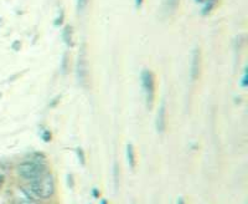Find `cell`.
<instances>
[{"label": "cell", "instance_id": "obj_1", "mask_svg": "<svg viewBox=\"0 0 248 204\" xmlns=\"http://www.w3.org/2000/svg\"><path fill=\"white\" fill-rule=\"evenodd\" d=\"M28 187L37 199H50L56 192L54 174L50 170H46L39 178L29 182Z\"/></svg>", "mask_w": 248, "mask_h": 204}, {"label": "cell", "instance_id": "obj_2", "mask_svg": "<svg viewBox=\"0 0 248 204\" xmlns=\"http://www.w3.org/2000/svg\"><path fill=\"white\" fill-rule=\"evenodd\" d=\"M46 170H48L47 165H44V163H37V162L31 161V159L26 158L25 161H23L17 166L16 172L20 177L25 181L31 182L34 179L39 178L43 173H45Z\"/></svg>", "mask_w": 248, "mask_h": 204}, {"label": "cell", "instance_id": "obj_3", "mask_svg": "<svg viewBox=\"0 0 248 204\" xmlns=\"http://www.w3.org/2000/svg\"><path fill=\"white\" fill-rule=\"evenodd\" d=\"M141 86H143L145 101L149 108L153 107L155 100V76L150 70H143L141 72Z\"/></svg>", "mask_w": 248, "mask_h": 204}, {"label": "cell", "instance_id": "obj_4", "mask_svg": "<svg viewBox=\"0 0 248 204\" xmlns=\"http://www.w3.org/2000/svg\"><path fill=\"white\" fill-rule=\"evenodd\" d=\"M76 75L78 83L82 86H86L88 79V65H87V52H86V45H82L79 50L78 57H77Z\"/></svg>", "mask_w": 248, "mask_h": 204}, {"label": "cell", "instance_id": "obj_5", "mask_svg": "<svg viewBox=\"0 0 248 204\" xmlns=\"http://www.w3.org/2000/svg\"><path fill=\"white\" fill-rule=\"evenodd\" d=\"M13 201L15 204H36V201L29 196L23 186L13 190Z\"/></svg>", "mask_w": 248, "mask_h": 204}, {"label": "cell", "instance_id": "obj_6", "mask_svg": "<svg viewBox=\"0 0 248 204\" xmlns=\"http://www.w3.org/2000/svg\"><path fill=\"white\" fill-rule=\"evenodd\" d=\"M155 127L159 134H163L167 128V106L165 103H161L160 107L156 114V119H155Z\"/></svg>", "mask_w": 248, "mask_h": 204}, {"label": "cell", "instance_id": "obj_7", "mask_svg": "<svg viewBox=\"0 0 248 204\" xmlns=\"http://www.w3.org/2000/svg\"><path fill=\"white\" fill-rule=\"evenodd\" d=\"M191 72V80L192 81H196L200 76V71H201V54H200V50L196 49L194 51V54H192V63H191V68H190Z\"/></svg>", "mask_w": 248, "mask_h": 204}, {"label": "cell", "instance_id": "obj_8", "mask_svg": "<svg viewBox=\"0 0 248 204\" xmlns=\"http://www.w3.org/2000/svg\"><path fill=\"white\" fill-rule=\"evenodd\" d=\"M127 162L129 167L132 170H136V166H137V157H136V151H134V146L132 143H128L127 145Z\"/></svg>", "mask_w": 248, "mask_h": 204}, {"label": "cell", "instance_id": "obj_9", "mask_svg": "<svg viewBox=\"0 0 248 204\" xmlns=\"http://www.w3.org/2000/svg\"><path fill=\"white\" fill-rule=\"evenodd\" d=\"M28 159H31V161L37 162V163H44V165H47V157L41 152H34V153H30L28 154L26 157Z\"/></svg>", "mask_w": 248, "mask_h": 204}, {"label": "cell", "instance_id": "obj_10", "mask_svg": "<svg viewBox=\"0 0 248 204\" xmlns=\"http://www.w3.org/2000/svg\"><path fill=\"white\" fill-rule=\"evenodd\" d=\"M217 3H218V0H203L202 4V15H207L216 8Z\"/></svg>", "mask_w": 248, "mask_h": 204}, {"label": "cell", "instance_id": "obj_11", "mask_svg": "<svg viewBox=\"0 0 248 204\" xmlns=\"http://www.w3.org/2000/svg\"><path fill=\"white\" fill-rule=\"evenodd\" d=\"M179 1L180 0H167L165 1V12L174 13L176 10V8L179 6Z\"/></svg>", "mask_w": 248, "mask_h": 204}, {"label": "cell", "instance_id": "obj_12", "mask_svg": "<svg viewBox=\"0 0 248 204\" xmlns=\"http://www.w3.org/2000/svg\"><path fill=\"white\" fill-rule=\"evenodd\" d=\"M63 40L67 45L72 44V28L71 26H66L65 30H63Z\"/></svg>", "mask_w": 248, "mask_h": 204}, {"label": "cell", "instance_id": "obj_13", "mask_svg": "<svg viewBox=\"0 0 248 204\" xmlns=\"http://www.w3.org/2000/svg\"><path fill=\"white\" fill-rule=\"evenodd\" d=\"M76 154H77V158H78L79 163H81L82 166H85L86 165V154L81 147L76 148Z\"/></svg>", "mask_w": 248, "mask_h": 204}, {"label": "cell", "instance_id": "obj_14", "mask_svg": "<svg viewBox=\"0 0 248 204\" xmlns=\"http://www.w3.org/2000/svg\"><path fill=\"white\" fill-rule=\"evenodd\" d=\"M41 138H43V141L46 142V143L51 142V139H52V134H51V131L47 130V128H45V130L41 132Z\"/></svg>", "mask_w": 248, "mask_h": 204}, {"label": "cell", "instance_id": "obj_15", "mask_svg": "<svg viewBox=\"0 0 248 204\" xmlns=\"http://www.w3.org/2000/svg\"><path fill=\"white\" fill-rule=\"evenodd\" d=\"M88 1H90V0H77V10H78L79 13L83 12V10L87 8Z\"/></svg>", "mask_w": 248, "mask_h": 204}, {"label": "cell", "instance_id": "obj_16", "mask_svg": "<svg viewBox=\"0 0 248 204\" xmlns=\"http://www.w3.org/2000/svg\"><path fill=\"white\" fill-rule=\"evenodd\" d=\"M118 173H119L118 165H117V163H114V166H113V176H114V185H116V188H117V186H118V182H119Z\"/></svg>", "mask_w": 248, "mask_h": 204}, {"label": "cell", "instance_id": "obj_17", "mask_svg": "<svg viewBox=\"0 0 248 204\" xmlns=\"http://www.w3.org/2000/svg\"><path fill=\"white\" fill-rule=\"evenodd\" d=\"M248 85V81H247V68H245V71H243V76H242V81H241V86H242L243 88L247 87Z\"/></svg>", "mask_w": 248, "mask_h": 204}, {"label": "cell", "instance_id": "obj_18", "mask_svg": "<svg viewBox=\"0 0 248 204\" xmlns=\"http://www.w3.org/2000/svg\"><path fill=\"white\" fill-rule=\"evenodd\" d=\"M67 185L71 189H74L75 187V178H74V174H68L67 176Z\"/></svg>", "mask_w": 248, "mask_h": 204}, {"label": "cell", "instance_id": "obj_19", "mask_svg": "<svg viewBox=\"0 0 248 204\" xmlns=\"http://www.w3.org/2000/svg\"><path fill=\"white\" fill-rule=\"evenodd\" d=\"M4 183H5V170L0 168V189L3 188Z\"/></svg>", "mask_w": 248, "mask_h": 204}, {"label": "cell", "instance_id": "obj_20", "mask_svg": "<svg viewBox=\"0 0 248 204\" xmlns=\"http://www.w3.org/2000/svg\"><path fill=\"white\" fill-rule=\"evenodd\" d=\"M92 196L94 197L96 199L99 198V196H101V190L98 189V188H93L92 189Z\"/></svg>", "mask_w": 248, "mask_h": 204}, {"label": "cell", "instance_id": "obj_21", "mask_svg": "<svg viewBox=\"0 0 248 204\" xmlns=\"http://www.w3.org/2000/svg\"><path fill=\"white\" fill-rule=\"evenodd\" d=\"M66 65H67V55H65V57H63V71L66 72Z\"/></svg>", "mask_w": 248, "mask_h": 204}, {"label": "cell", "instance_id": "obj_22", "mask_svg": "<svg viewBox=\"0 0 248 204\" xmlns=\"http://www.w3.org/2000/svg\"><path fill=\"white\" fill-rule=\"evenodd\" d=\"M143 1H144V0H136V5H137V8H140L141 4H143Z\"/></svg>", "mask_w": 248, "mask_h": 204}, {"label": "cell", "instance_id": "obj_23", "mask_svg": "<svg viewBox=\"0 0 248 204\" xmlns=\"http://www.w3.org/2000/svg\"><path fill=\"white\" fill-rule=\"evenodd\" d=\"M176 204H185V201H184V198H181V197H180V198L178 199V203H176Z\"/></svg>", "mask_w": 248, "mask_h": 204}, {"label": "cell", "instance_id": "obj_24", "mask_svg": "<svg viewBox=\"0 0 248 204\" xmlns=\"http://www.w3.org/2000/svg\"><path fill=\"white\" fill-rule=\"evenodd\" d=\"M99 204H108L107 199H102V201H101V203H99Z\"/></svg>", "mask_w": 248, "mask_h": 204}, {"label": "cell", "instance_id": "obj_25", "mask_svg": "<svg viewBox=\"0 0 248 204\" xmlns=\"http://www.w3.org/2000/svg\"><path fill=\"white\" fill-rule=\"evenodd\" d=\"M196 1H198V3H202L203 0H196Z\"/></svg>", "mask_w": 248, "mask_h": 204}]
</instances>
